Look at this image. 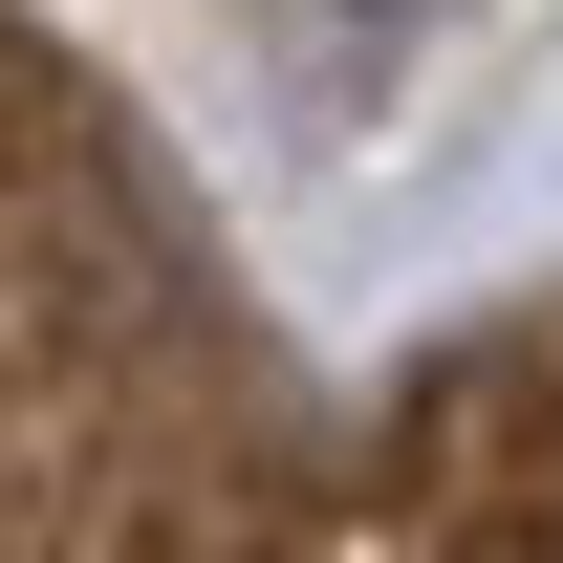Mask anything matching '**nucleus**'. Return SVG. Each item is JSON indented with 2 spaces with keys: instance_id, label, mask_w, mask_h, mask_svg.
<instances>
[{
  "instance_id": "f257e3e1",
  "label": "nucleus",
  "mask_w": 563,
  "mask_h": 563,
  "mask_svg": "<svg viewBox=\"0 0 563 563\" xmlns=\"http://www.w3.org/2000/svg\"><path fill=\"white\" fill-rule=\"evenodd\" d=\"M174 239L0 66V563H282Z\"/></svg>"
},
{
  "instance_id": "f03ea898",
  "label": "nucleus",
  "mask_w": 563,
  "mask_h": 563,
  "mask_svg": "<svg viewBox=\"0 0 563 563\" xmlns=\"http://www.w3.org/2000/svg\"><path fill=\"white\" fill-rule=\"evenodd\" d=\"M282 563H563V325L477 347L390 455H368V498L303 520Z\"/></svg>"
}]
</instances>
